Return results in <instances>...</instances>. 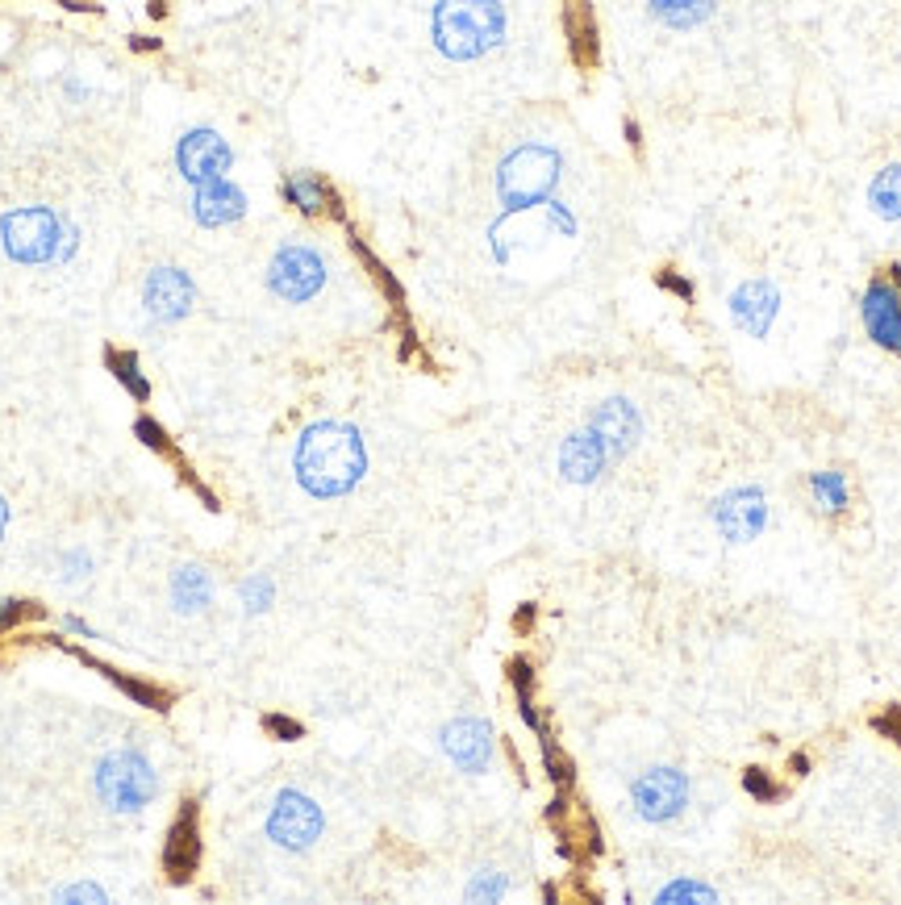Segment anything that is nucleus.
<instances>
[{
    "instance_id": "obj_1",
    "label": "nucleus",
    "mask_w": 901,
    "mask_h": 905,
    "mask_svg": "<svg viewBox=\"0 0 901 905\" xmlns=\"http://www.w3.org/2000/svg\"><path fill=\"white\" fill-rule=\"evenodd\" d=\"M297 480L309 497H347L368 472V455L356 426L318 422L300 434L297 443Z\"/></svg>"
},
{
    "instance_id": "obj_2",
    "label": "nucleus",
    "mask_w": 901,
    "mask_h": 905,
    "mask_svg": "<svg viewBox=\"0 0 901 905\" xmlns=\"http://www.w3.org/2000/svg\"><path fill=\"white\" fill-rule=\"evenodd\" d=\"M506 42L501 0H438L434 4V46L455 63L480 58Z\"/></svg>"
},
{
    "instance_id": "obj_3",
    "label": "nucleus",
    "mask_w": 901,
    "mask_h": 905,
    "mask_svg": "<svg viewBox=\"0 0 901 905\" xmlns=\"http://www.w3.org/2000/svg\"><path fill=\"white\" fill-rule=\"evenodd\" d=\"M0 243L13 264H63V259H72L80 234L55 209L30 205L0 217Z\"/></svg>"
},
{
    "instance_id": "obj_4",
    "label": "nucleus",
    "mask_w": 901,
    "mask_h": 905,
    "mask_svg": "<svg viewBox=\"0 0 901 905\" xmlns=\"http://www.w3.org/2000/svg\"><path fill=\"white\" fill-rule=\"evenodd\" d=\"M563 159L551 147H518L513 155H506V163L497 171V196L509 213L530 205H543L547 196L560 184Z\"/></svg>"
},
{
    "instance_id": "obj_5",
    "label": "nucleus",
    "mask_w": 901,
    "mask_h": 905,
    "mask_svg": "<svg viewBox=\"0 0 901 905\" xmlns=\"http://www.w3.org/2000/svg\"><path fill=\"white\" fill-rule=\"evenodd\" d=\"M96 792H100V801H105L113 813H138L142 806L155 801L159 776H155L147 755L113 752L109 759H100V768H96Z\"/></svg>"
},
{
    "instance_id": "obj_6",
    "label": "nucleus",
    "mask_w": 901,
    "mask_h": 905,
    "mask_svg": "<svg viewBox=\"0 0 901 905\" xmlns=\"http://www.w3.org/2000/svg\"><path fill=\"white\" fill-rule=\"evenodd\" d=\"M321 827H326V818H321L318 801L297 789H284L280 797H276L272 813H267V839L280 843L284 851L314 848V839L321 834Z\"/></svg>"
},
{
    "instance_id": "obj_7",
    "label": "nucleus",
    "mask_w": 901,
    "mask_h": 905,
    "mask_svg": "<svg viewBox=\"0 0 901 905\" xmlns=\"http://www.w3.org/2000/svg\"><path fill=\"white\" fill-rule=\"evenodd\" d=\"M267 284L284 301H309V297H318L321 284H326V264H321V255L314 246H284L280 255L272 259V267H267Z\"/></svg>"
},
{
    "instance_id": "obj_8",
    "label": "nucleus",
    "mask_w": 901,
    "mask_h": 905,
    "mask_svg": "<svg viewBox=\"0 0 901 905\" xmlns=\"http://www.w3.org/2000/svg\"><path fill=\"white\" fill-rule=\"evenodd\" d=\"M197 864H201V806L188 797L180 801V813L171 818L163 839V872L171 885H188Z\"/></svg>"
},
{
    "instance_id": "obj_9",
    "label": "nucleus",
    "mask_w": 901,
    "mask_h": 905,
    "mask_svg": "<svg viewBox=\"0 0 901 905\" xmlns=\"http://www.w3.org/2000/svg\"><path fill=\"white\" fill-rule=\"evenodd\" d=\"M176 163H180V175L188 184H213V180H225V171L234 163V155L225 147L222 134L213 130H188L176 147Z\"/></svg>"
},
{
    "instance_id": "obj_10",
    "label": "nucleus",
    "mask_w": 901,
    "mask_h": 905,
    "mask_svg": "<svg viewBox=\"0 0 901 905\" xmlns=\"http://www.w3.org/2000/svg\"><path fill=\"white\" fill-rule=\"evenodd\" d=\"M630 797H635V810L643 813L647 822H668V818H676V813L685 810L689 780H685V773H676V768H651V773H643L635 780Z\"/></svg>"
},
{
    "instance_id": "obj_11",
    "label": "nucleus",
    "mask_w": 901,
    "mask_h": 905,
    "mask_svg": "<svg viewBox=\"0 0 901 905\" xmlns=\"http://www.w3.org/2000/svg\"><path fill=\"white\" fill-rule=\"evenodd\" d=\"M142 301H147L150 318L159 321H180L197 301V288L188 280V272L180 267H155L142 284Z\"/></svg>"
},
{
    "instance_id": "obj_12",
    "label": "nucleus",
    "mask_w": 901,
    "mask_h": 905,
    "mask_svg": "<svg viewBox=\"0 0 901 905\" xmlns=\"http://www.w3.org/2000/svg\"><path fill=\"white\" fill-rule=\"evenodd\" d=\"M764 518H768V505H764V492L760 489H734L713 505V522H718V530L731 543L755 539L764 530Z\"/></svg>"
},
{
    "instance_id": "obj_13",
    "label": "nucleus",
    "mask_w": 901,
    "mask_h": 905,
    "mask_svg": "<svg viewBox=\"0 0 901 905\" xmlns=\"http://www.w3.org/2000/svg\"><path fill=\"white\" fill-rule=\"evenodd\" d=\"M863 326H868V334H872L877 347L901 355V297L893 284H868V292H863Z\"/></svg>"
},
{
    "instance_id": "obj_14",
    "label": "nucleus",
    "mask_w": 901,
    "mask_h": 905,
    "mask_svg": "<svg viewBox=\"0 0 901 905\" xmlns=\"http://www.w3.org/2000/svg\"><path fill=\"white\" fill-rule=\"evenodd\" d=\"M443 752L464 768V773H485L492 759V731L480 717H455L443 726Z\"/></svg>"
},
{
    "instance_id": "obj_15",
    "label": "nucleus",
    "mask_w": 901,
    "mask_h": 905,
    "mask_svg": "<svg viewBox=\"0 0 901 905\" xmlns=\"http://www.w3.org/2000/svg\"><path fill=\"white\" fill-rule=\"evenodd\" d=\"M563 39H568V55L581 72H593L601 63V30L593 0H563Z\"/></svg>"
},
{
    "instance_id": "obj_16",
    "label": "nucleus",
    "mask_w": 901,
    "mask_h": 905,
    "mask_svg": "<svg viewBox=\"0 0 901 905\" xmlns=\"http://www.w3.org/2000/svg\"><path fill=\"white\" fill-rule=\"evenodd\" d=\"M589 430H593L601 443H605V451H610V464H614V459H622V455H626L638 443V434H643V422H638V414H635V405H630V401H622V396H610V401L601 405L597 414L589 417Z\"/></svg>"
},
{
    "instance_id": "obj_17",
    "label": "nucleus",
    "mask_w": 901,
    "mask_h": 905,
    "mask_svg": "<svg viewBox=\"0 0 901 905\" xmlns=\"http://www.w3.org/2000/svg\"><path fill=\"white\" fill-rule=\"evenodd\" d=\"M776 309H781V292H776L768 280H748L734 288L731 313L734 321H739V330H748L751 339H764V334H768Z\"/></svg>"
},
{
    "instance_id": "obj_18",
    "label": "nucleus",
    "mask_w": 901,
    "mask_h": 905,
    "mask_svg": "<svg viewBox=\"0 0 901 905\" xmlns=\"http://www.w3.org/2000/svg\"><path fill=\"white\" fill-rule=\"evenodd\" d=\"M605 464H610V451H605V443L593 430L572 434L560 447V472L572 485H593L605 472Z\"/></svg>"
},
{
    "instance_id": "obj_19",
    "label": "nucleus",
    "mask_w": 901,
    "mask_h": 905,
    "mask_svg": "<svg viewBox=\"0 0 901 905\" xmlns=\"http://www.w3.org/2000/svg\"><path fill=\"white\" fill-rule=\"evenodd\" d=\"M246 213V196L230 180H213V184H201L197 196H192V217L201 226H230Z\"/></svg>"
},
{
    "instance_id": "obj_20",
    "label": "nucleus",
    "mask_w": 901,
    "mask_h": 905,
    "mask_svg": "<svg viewBox=\"0 0 901 905\" xmlns=\"http://www.w3.org/2000/svg\"><path fill=\"white\" fill-rule=\"evenodd\" d=\"M284 201H288L293 209H300L305 217H318V213L342 217L338 192L330 189L321 175H309V171H300V175H288V180H284Z\"/></svg>"
},
{
    "instance_id": "obj_21",
    "label": "nucleus",
    "mask_w": 901,
    "mask_h": 905,
    "mask_svg": "<svg viewBox=\"0 0 901 905\" xmlns=\"http://www.w3.org/2000/svg\"><path fill=\"white\" fill-rule=\"evenodd\" d=\"M75 656H80L84 663H93V668L100 672V677L113 680V684H117V689H121L126 698L138 701V705H147V710H171V693H168V689H159V684H147V680L126 677V672H117V668H109V663L93 660L88 651H75Z\"/></svg>"
},
{
    "instance_id": "obj_22",
    "label": "nucleus",
    "mask_w": 901,
    "mask_h": 905,
    "mask_svg": "<svg viewBox=\"0 0 901 905\" xmlns=\"http://www.w3.org/2000/svg\"><path fill=\"white\" fill-rule=\"evenodd\" d=\"M209 597H213V585H209V576L201 572V567H180V572H176V581H171V601H176L180 614H201V609L209 605Z\"/></svg>"
},
{
    "instance_id": "obj_23",
    "label": "nucleus",
    "mask_w": 901,
    "mask_h": 905,
    "mask_svg": "<svg viewBox=\"0 0 901 905\" xmlns=\"http://www.w3.org/2000/svg\"><path fill=\"white\" fill-rule=\"evenodd\" d=\"M868 205H872V213L884 217V222H901V163L884 168L881 175L872 180V189H868Z\"/></svg>"
},
{
    "instance_id": "obj_24",
    "label": "nucleus",
    "mask_w": 901,
    "mask_h": 905,
    "mask_svg": "<svg viewBox=\"0 0 901 905\" xmlns=\"http://www.w3.org/2000/svg\"><path fill=\"white\" fill-rule=\"evenodd\" d=\"M134 434H138V438H142V447H150V451H159V455H168L171 464H176V468H180V476H184L188 485H201V480H197V476L188 472L184 455H180V451H176V447H171L168 430H163V426H159V422H155V417H138V422H134Z\"/></svg>"
},
{
    "instance_id": "obj_25",
    "label": "nucleus",
    "mask_w": 901,
    "mask_h": 905,
    "mask_svg": "<svg viewBox=\"0 0 901 905\" xmlns=\"http://www.w3.org/2000/svg\"><path fill=\"white\" fill-rule=\"evenodd\" d=\"M105 363H109L113 376L130 388L134 401H150V384H147V376L138 372V355H134V351H117V347H109V351H105Z\"/></svg>"
},
{
    "instance_id": "obj_26",
    "label": "nucleus",
    "mask_w": 901,
    "mask_h": 905,
    "mask_svg": "<svg viewBox=\"0 0 901 905\" xmlns=\"http://www.w3.org/2000/svg\"><path fill=\"white\" fill-rule=\"evenodd\" d=\"M710 4L713 0H651L656 18L668 21V25H680V30H689V25L710 18Z\"/></svg>"
},
{
    "instance_id": "obj_27",
    "label": "nucleus",
    "mask_w": 901,
    "mask_h": 905,
    "mask_svg": "<svg viewBox=\"0 0 901 905\" xmlns=\"http://www.w3.org/2000/svg\"><path fill=\"white\" fill-rule=\"evenodd\" d=\"M509 680H513V693H518V710H522L526 726L534 731V735H543V717H539V710H534V698H530V684H534V672H530V663L526 660H513L509 663Z\"/></svg>"
},
{
    "instance_id": "obj_28",
    "label": "nucleus",
    "mask_w": 901,
    "mask_h": 905,
    "mask_svg": "<svg viewBox=\"0 0 901 905\" xmlns=\"http://www.w3.org/2000/svg\"><path fill=\"white\" fill-rule=\"evenodd\" d=\"M809 492L826 513H839L847 505V485L839 472H814L809 476Z\"/></svg>"
},
{
    "instance_id": "obj_29",
    "label": "nucleus",
    "mask_w": 901,
    "mask_h": 905,
    "mask_svg": "<svg viewBox=\"0 0 901 905\" xmlns=\"http://www.w3.org/2000/svg\"><path fill=\"white\" fill-rule=\"evenodd\" d=\"M351 246H356V255H359V259L368 264V272H372V280L380 284V288H384V297H389V301H393L396 309H401V301H405V297H401V284H396L393 276H389V267L380 264V259H375L372 251H368V246L359 243V238H351Z\"/></svg>"
},
{
    "instance_id": "obj_30",
    "label": "nucleus",
    "mask_w": 901,
    "mask_h": 905,
    "mask_svg": "<svg viewBox=\"0 0 901 905\" xmlns=\"http://www.w3.org/2000/svg\"><path fill=\"white\" fill-rule=\"evenodd\" d=\"M659 905H680V902H718V893L706 885H693V881H672L656 893Z\"/></svg>"
},
{
    "instance_id": "obj_31",
    "label": "nucleus",
    "mask_w": 901,
    "mask_h": 905,
    "mask_svg": "<svg viewBox=\"0 0 901 905\" xmlns=\"http://www.w3.org/2000/svg\"><path fill=\"white\" fill-rule=\"evenodd\" d=\"M539 743H543V764H547V776L555 780V785H572V759L551 743V735H539Z\"/></svg>"
},
{
    "instance_id": "obj_32",
    "label": "nucleus",
    "mask_w": 901,
    "mask_h": 905,
    "mask_svg": "<svg viewBox=\"0 0 901 905\" xmlns=\"http://www.w3.org/2000/svg\"><path fill=\"white\" fill-rule=\"evenodd\" d=\"M21 618H42V605L38 601H18V597H4V601H0V635H9Z\"/></svg>"
},
{
    "instance_id": "obj_33",
    "label": "nucleus",
    "mask_w": 901,
    "mask_h": 905,
    "mask_svg": "<svg viewBox=\"0 0 901 905\" xmlns=\"http://www.w3.org/2000/svg\"><path fill=\"white\" fill-rule=\"evenodd\" d=\"M243 605L251 614H263V609L272 605V581H267V576H251L243 585Z\"/></svg>"
},
{
    "instance_id": "obj_34",
    "label": "nucleus",
    "mask_w": 901,
    "mask_h": 905,
    "mask_svg": "<svg viewBox=\"0 0 901 905\" xmlns=\"http://www.w3.org/2000/svg\"><path fill=\"white\" fill-rule=\"evenodd\" d=\"M501 893H506V881L497 872H480L468 885V902H497Z\"/></svg>"
},
{
    "instance_id": "obj_35",
    "label": "nucleus",
    "mask_w": 901,
    "mask_h": 905,
    "mask_svg": "<svg viewBox=\"0 0 901 905\" xmlns=\"http://www.w3.org/2000/svg\"><path fill=\"white\" fill-rule=\"evenodd\" d=\"M743 785H748V792H751V797H760V801H776V797H781V789H776V785H772V780L760 773V768H748Z\"/></svg>"
},
{
    "instance_id": "obj_36",
    "label": "nucleus",
    "mask_w": 901,
    "mask_h": 905,
    "mask_svg": "<svg viewBox=\"0 0 901 905\" xmlns=\"http://www.w3.org/2000/svg\"><path fill=\"white\" fill-rule=\"evenodd\" d=\"M263 726H267V735L284 738V743H288V738L305 735V726H300V722H293V717H284V714H267V717H263Z\"/></svg>"
},
{
    "instance_id": "obj_37",
    "label": "nucleus",
    "mask_w": 901,
    "mask_h": 905,
    "mask_svg": "<svg viewBox=\"0 0 901 905\" xmlns=\"http://www.w3.org/2000/svg\"><path fill=\"white\" fill-rule=\"evenodd\" d=\"M55 902H105V893L96 885H75V888H63V893H55Z\"/></svg>"
},
{
    "instance_id": "obj_38",
    "label": "nucleus",
    "mask_w": 901,
    "mask_h": 905,
    "mask_svg": "<svg viewBox=\"0 0 901 905\" xmlns=\"http://www.w3.org/2000/svg\"><path fill=\"white\" fill-rule=\"evenodd\" d=\"M659 288H672L676 297H685V301H693V284L685 280V276H676V272H659Z\"/></svg>"
},
{
    "instance_id": "obj_39",
    "label": "nucleus",
    "mask_w": 901,
    "mask_h": 905,
    "mask_svg": "<svg viewBox=\"0 0 901 905\" xmlns=\"http://www.w3.org/2000/svg\"><path fill=\"white\" fill-rule=\"evenodd\" d=\"M551 209V222H555V226L563 230V234H572V230H576V222H572V217H568V213H563L560 205H547Z\"/></svg>"
},
{
    "instance_id": "obj_40",
    "label": "nucleus",
    "mask_w": 901,
    "mask_h": 905,
    "mask_svg": "<svg viewBox=\"0 0 901 905\" xmlns=\"http://www.w3.org/2000/svg\"><path fill=\"white\" fill-rule=\"evenodd\" d=\"M67 630H75V635H84V639H100L93 626H84L80 618H67Z\"/></svg>"
},
{
    "instance_id": "obj_41",
    "label": "nucleus",
    "mask_w": 901,
    "mask_h": 905,
    "mask_svg": "<svg viewBox=\"0 0 901 905\" xmlns=\"http://www.w3.org/2000/svg\"><path fill=\"white\" fill-rule=\"evenodd\" d=\"M530 618H534V605H526V609H518V618H513V622H518V630H522V626H530Z\"/></svg>"
},
{
    "instance_id": "obj_42",
    "label": "nucleus",
    "mask_w": 901,
    "mask_h": 905,
    "mask_svg": "<svg viewBox=\"0 0 901 905\" xmlns=\"http://www.w3.org/2000/svg\"><path fill=\"white\" fill-rule=\"evenodd\" d=\"M130 46H134V51H155V46H159V42H155V39H134Z\"/></svg>"
},
{
    "instance_id": "obj_43",
    "label": "nucleus",
    "mask_w": 901,
    "mask_h": 905,
    "mask_svg": "<svg viewBox=\"0 0 901 905\" xmlns=\"http://www.w3.org/2000/svg\"><path fill=\"white\" fill-rule=\"evenodd\" d=\"M4 526H9V505H4V497H0V534H4Z\"/></svg>"
},
{
    "instance_id": "obj_44",
    "label": "nucleus",
    "mask_w": 901,
    "mask_h": 905,
    "mask_svg": "<svg viewBox=\"0 0 901 905\" xmlns=\"http://www.w3.org/2000/svg\"><path fill=\"white\" fill-rule=\"evenodd\" d=\"M889 276H893V284H898V288H901V264H893V267H889Z\"/></svg>"
}]
</instances>
